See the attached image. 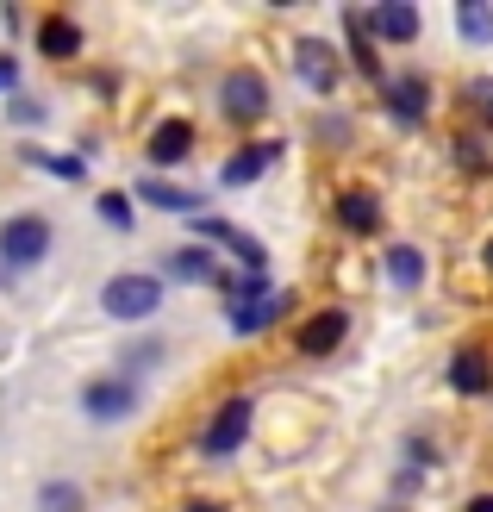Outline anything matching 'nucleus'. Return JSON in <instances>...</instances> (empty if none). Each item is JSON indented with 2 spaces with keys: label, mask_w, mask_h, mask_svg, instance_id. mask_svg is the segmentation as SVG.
<instances>
[{
  "label": "nucleus",
  "mask_w": 493,
  "mask_h": 512,
  "mask_svg": "<svg viewBox=\"0 0 493 512\" xmlns=\"http://www.w3.org/2000/svg\"><path fill=\"white\" fill-rule=\"evenodd\" d=\"M344 331H350V313H344V306H325V313H313V319H306L300 325V350L306 356H331L337 344H344Z\"/></svg>",
  "instance_id": "8"
},
{
  "label": "nucleus",
  "mask_w": 493,
  "mask_h": 512,
  "mask_svg": "<svg viewBox=\"0 0 493 512\" xmlns=\"http://www.w3.org/2000/svg\"><path fill=\"white\" fill-rule=\"evenodd\" d=\"M38 512H82V488H75V481H50L38 494Z\"/></svg>",
  "instance_id": "21"
},
{
  "label": "nucleus",
  "mask_w": 493,
  "mask_h": 512,
  "mask_svg": "<svg viewBox=\"0 0 493 512\" xmlns=\"http://www.w3.org/2000/svg\"><path fill=\"white\" fill-rule=\"evenodd\" d=\"M375 32L387 44H412V38H419V7H412V0H381V7H375Z\"/></svg>",
  "instance_id": "16"
},
{
  "label": "nucleus",
  "mask_w": 493,
  "mask_h": 512,
  "mask_svg": "<svg viewBox=\"0 0 493 512\" xmlns=\"http://www.w3.org/2000/svg\"><path fill=\"white\" fill-rule=\"evenodd\" d=\"M450 150H456V157H462V163H469V169H481V163H487V157H481V138H456Z\"/></svg>",
  "instance_id": "24"
},
{
  "label": "nucleus",
  "mask_w": 493,
  "mask_h": 512,
  "mask_svg": "<svg viewBox=\"0 0 493 512\" xmlns=\"http://www.w3.org/2000/svg\"><path fill=\"white\" fill-rule=\"evenodd\" d=\"M275 163V144H250V150H238V157L225 163V188H244V182H256Z\"/></svg>",
  "instance_id": "18"
},
{
  "label": "nucleus",
  "mask_w": 493,
  "mask_h": 512,
  "mask_svg": "<svg viewBox=\"0 0 493 512\" xmlns=\"http://www.w3.org/2000/svg\"><path fill=\"white\" fill-rule=\"evenodd\" d=\"M487 269H493V244H487Z\"/></svg>",
  "instance_id": "30"
},
{
  "label": "nucleus",
  "mask_w": 493,
  "mask_h": 512,
  "mask_svg": "<svg viewBox=\"0 0 493 512\" xmlns=\"http://www.w3.org/2000/svg\"><path fill=\"white\" fill-rule=\"evenodd\" d=\"M188 150H194V125L188 119H163L157 132H150V163L157 169H175Z\"/></svg>",
  "instance_id": "10"
},
{
  "label": "nucleus",
  "mask_w": 493,
  "mask_h": 512,
  "mask_svg": "<svg viewBox=\"0 0 493 512\" xmlns=\"http://www.w3.org/2000/svg\"><path fill=\"white\" fill-rule=\"evenodd\" d=\"M94 207H100V219H107L113 232H132V194H100Z\"/></svg>",
  "instance_id": "22"
},
{
  "label": "nucleus",
  "mask_w": 493,
  "mask_h": 512,
  "mask_svg": "<svg viewBox=\"0 0 493 512\" xmlns=\"http://www.w3.org/2000/svg\"><path fill=\"white\" fill-rule=\"evenodd\" d=\"M163 275L169 281H194V288H206V281H213L219 288V263H213V250H169V263H163Z\"/></svg>",
  "instance_id": "15"
},
{
  "label": "nucleus",
  "mask_w": 493,
  "mask_h": 512,
  "mask_svg": "<svg viewBox=\"0 0 493 512\" xmlns=\"http://www.w3.org/2000/svg\"><path fill=\"white\" fill-rule=\"evenodd\" d=\"M188 512H219V506H206V500H194V506H188Z\"/></svg>",
  "instance_id": "29"
},
{
  "label": "nucleus",
  "mask_w": 493,
  "mask_h": 512,
  "mask_svg": "<svg viewBox=\"0 0 493 512\" xmlns=\"http://www.w3.org/2000/svg\"><path fill=\"white\" fill-rule=\"evenodd\" d=\"M219 107H225V119H238V125L263 119L269 113V82L256 69H231L225 82H219Z\"/></svg>",
  "instance_id": "3"
},
{
  "label": "nucleus",
  "mask_w": 493,
  "mask_h": 512,
  "mask_svg": "<svg viewBox=\"0 0 493 512\" xmlns=\"http://www.w3.org/2000/svg\"><path fill=\"white\" fill-rule=\"evenodd\" d=\"M250 419H256V406L244 400V394H231L219 413H213V425H206V456H231V450H244V438H250Z\"/></svg>",
  "instance_id": "4"
},
{
  "label": "nucleus",
  "mask_w": 493,
  "mask_h": 512,
  "mask_svg": "<svg viewBox=\"0 0 493 512\" xmlns=\"http://www.w3.org/2000/svg\"><path fill=\"white\" fill-rule=\"evenodd\" d=\"M469 94H475V100H481V113H487V119H493V82H475V88H469Z\"/></svg>",
  "instance_id": "27"
},
{
  "label": "nucleus",
  "mask_w": 493,
  "mask_h": 512,
  "mask_svg": "<svg viewBox=\"0 0 493 512\" xmlns=\"http://www.w3.org/2000/svg\"><path fill=\"white\" fill-rule=\"evenodd\" d=\"M38 50L50 63H69V57H82V25L75 19H63V13H50L44 25H38Z\"/></svg>",
  "instance_id": "12"
},
{
  "label": "nucleus",
  "mask_w": 493,
  "mask_h": 512,
  "mask_svg": "<svg viewBox=\"0 0 493 512\" xmlns=\"http://www.w3.org/2000/svg\"><path fill=\"white\" fill-rule=\"evenodd\" d=\"M337 219H344L350 232H362V238H369V232H381V200H375L369 188H350L344 200H337Z\"/></svg>",
  "instance_id": "17"
},
{
  "label": "nucleus",
  "mask_w": 493,
  "mask_h": 512,
  "mask_svg": "<svg viewBox=\"0 0 493 512\" xmlns=\"http://www.w3.org/2000/svg\"><path fill=\"white\" fill-rule=\"evenodd\" d=\"M44 250H50V219L19 213V219L0 225V269H7V275L38 269V263H44Z\"/></svg>",
  "instance_id": "1"
},
{
  "label": "nucleus",
  "mask_w": 493,
  "mask_h": 512,
  "mask_svg": "<svg viewBox=\"0 0 493 512\" xmlns=\"http://www.w3.org/2000/svg\"><path fill=\"white\" fill-rule=\"evenodd\" d=\"M13 82H19V63H13V57H0V94H7Z\"/></svg>",
  "instance_id": "26"
},
{
  "label": "nucleus",
  "mask_w": 493,
  "mask_h": 512,
  "mask_svg": "<svg viewBox=\"0 0 493 512\" xmlns=\"http://www.w3.org/2000/svg\"><path fill=\"white\" fill-rule=\"evenodd\" d=\"M387 107H394V119L419 125L425 107H431V82H425V75H400V82H387Z\"/></svg>",
  "instance_id": "14"
},
{
  "label": "nucleus",
  "mask_w": 493,
  "mask_h": 512,
  "mask_svg": "<svg viewBox=\"0 0 493 512\" xmlns=\"http://www.w3.org/2000/svg\"><path fill=\"white\" fill-rule=\"evenodd\" d=\"M132 200H150L157 213H181V219H200V194H188V188H169V182H157V175H144V182L132 188Z\"/></svg>",
  "instance_id": "13"
},
{
  "label": "nucleus",
  "mask_w": 493,
  "mask_h": 512,
  "mask_svg": "<svg viewBox=\"0 0 493 512\" xmlns=\"http://www.w3.org/2000/svg\"><path fill=\"white\" fill-rule=\"evenodd\" d=\"M456 32L469 38V44H487L493 38V13L481 7V0H462V7H456Z\"/></svg>",
  "instance_id": "20"
},
{
  "label": "nucleus",
  "mask_w": 493,
  "mask_h": 512,
  "mask_svg": "<svg viewBox=\"0 0 493 512\" xmlns=\"http://www.w3.org/2000/svg\"><path fill=\"white\" fill-rule=\"evenodd\" d=\"M450 388L481 400V394L493 388V356H487V350H475V344H469V350H456V356H450Z\"/></svg>",
  "instance_id": "9"
},
{
  "label": "nucleus",
  "mask_w": 493,
  "mask_h": 512,
  "mask_svg": "<svg viewBox=\"0 0 493 512\" xmlns=\"http://www.w3.org/2000/svg\"><path fill=\"white\" fill-rule=\"evenodd\" d=\"M7 113H13L19 125H38V119H44V107H38V100H13V107H7Z\"/></svg>",
  "instance_id": "25"
},
{
  "label": "nucleus",
  "mask_w": 493,
  "mask_h": 512,
  "mask_svg": "<svg viewBox=\"0 0 493 512\" xmlns=\"http://www.w3.org/2000/svg\"><path fill=\"white\" fill-rule=\"evenodd\" d=\"M288 288H275V294H256V300H244V306H231V331H269L281 313H288Z\"/></svg>",
  "instance_id": "11"
},
{
  "label": "nucleus",
  "mask_w": 493,
  "mask_h": 512,
  "mask_svg": "<svg viewBox=\"0 0 493 512\" xmlns=\"http://www.w3.org/2000/svg\"><path fill=\"white\" fill-rule=\"evenodd\" d=\"M194 232L206 238V244H225L231 256H238V263L244 269H256V275H263V263H269V250L263 244H256L250 232H238V225H225V219H194Z\"/></svg>",
  "instance_id": "6"
},
{
  "label": "nucleus",
  "mask_w": 493,
  "mask_h": 512,
  "mask_svg": "<svg viewBox=\"0 0 493 512\" xmlns=\"http://www.w3.org/2000/svg\"><path fill=\"white\" fill-rule=\"evenodd\" d=\"M387 275H394L400 288H419V281H425V256L412 244H394V250H387Z\"/></svg>",
  "instance_id": "19"
},
{
  "label": "nucleus",
  "mask_w": 493,
  "mask_h": 512,
  "mask_svg": "<svg viewBox=\"0 0 493 512\" xmlns=\"http://www.w3.org/2000/svg\"><path fill=\"white\" fill-rule=\"evenodd\" d=\"M100 306H107V319H150L163 306V275H113L107 288H100Z\"/></svg>",
  "instance_id": "2"
},
{
  "label": "nucleus",
  "mask_w": 493,
  "mask_h": 512,
  "mask_svg": "<svg viewBox=\"0 0 493 512\" xmlns=\"http://www.w3.org/2000/svg\"><path fill=\"white\" fill-rule=\"evenodd\" d=\"M82 413L88 419H132L138 413V388H132V381H88V388H82Z\"/></svg>",
  "instance_id": "5"
},
{
  "label": "nucleus",
  "mask_w": 493,
  "mask_h": 512,
  "mask_svg": "<svg viewBox=\"0 0 493 512\" xmlns=\"http://www.w3.org/2000/svg\"><path fill=\"white\" fill-rule=\"evenodd\" d=\"M469 512H493V494H475V500H469Z\"/></svg>",
  "instance_id": "28"
},
{
  "label": "nucleus",
  "mask_w": 493,
  "mask_h": 512,
  "mask_svg": "<svg viewBox=\"0 0 493 512\" xmlns=\"http://www.w3.org/2000/svg\"><path fill=\"white\" fill-rule=\"evenodd\" d=\"M32 163H44V169H57L63 182H82V163H75V157H44V150H32Z\"/></svg>",
  "instance_id": "23"
},
{
  "label": "nucleus",
  "mask_w": 493,
  "mask_h": 512,
  "mask_svg": "<svg viewBox=\"0 0 493 512\" xmlns=\"http://www.w3.org/2000/svg\"><path fill=\"white\" fill-rule=\"evenodd\" d=\"M294 69H300V82L313 88V94H331L337 88V57H331L325 38H300L294 44Z\"/></svg>",
  "instance_id": "7"
}]
</instances>
